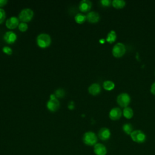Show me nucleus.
Here are the masks:
<instances>
[{"label":"nucleus","instance_id":"obj_4","mask_svg":"<svg viewBox=\"0 0 155 155\" xmlns=\"http://www.w3.org/2000/svg\"><path fill=\"white\" fill-rule=\"evenodd\" d=\"M33 11L29 8L22 9L19 14V19L23 22L30 21L33 16Z\"/></svg>","mask_w":155,"mask_h":155},{"label":"nucleus","instance_id":"obj_5","mask_svg":"<svg viewBox=\"0 0 155 155\" xmlns=\"http://www.w3.org/2000/svg\"><path fill=\"white\" fill-rule=\"evenodd\" d=\"M59 107V102L56 98L54 94H52L50 96V99L47 102V108L50 111H56Z\"/></svg>","mask_w":155,"mask_h":155},{"label":"nucleus","instance_id":"obj_8","mask_svg":"<svg viewBox=\"0 0 155 155\" xmlns=\"http://www.w3.org/2000/svg\"><path fill=\"white\" fill-rule=\"evenodd\" d=\"M98 136L102 140H107L111 136L110 130L106 127L101 128L98 132Z\"/></svg>","mask_w":155,"mask_h":155},{"label":"nucleus","instance_id":"obj_11","mask_svg":"<svg viewBox=\"0 0 155 155\" xmlns=\"http://www.w3.org/2000/svg\"><path fill=\"white\" fill-rule=\"evenodd\" d=\"M4 40L8 44H13L17 39V36L15 32L12 31H8L5 33L4 35Z\"/></svg>","mask_w":155,"mask_h":155},{"label":"nucleus","instance_id":"obj_27","mask_svg":"<svg viewBox=\"0 0 155 155\" xmlns=\"http://www.w3.org/2000/svg\"><path fill=\"white\" fill-rule=\"evenodd\" d=\"M151 92L153 94H155V82L153 83V84L151 86V89H150Z\"/></svg>","mask_w":155,"mask_h":155},{"label":"nucleus","instance_id":"obj_19","mask_svg":"<svg viewBox=\"0 0 155 155\" xmlns=\"http://www.w3.org/2000/svg\"><path fill=\"white\" fill-rule=\"evenodd\" d=\"M75 21L78 24H82L84 23L85 20L87 19V17L82 13H78L74 17Z\"/></svg>","mask_w":155,"mask_h":155},{"label":"nucleus","instance_id":"obj_9","mask_svg":"<svg viewBox=\"0 0 155 155\" xmlns=\"http://www.w3.org/2000/svg\"><path fill=\"white\" fill-rule=\"evenodd\" d=\"M93 151L96 155H106L107 153L105 146L101 143H97L94 145Z\"/></svg>","mask_w":155,"mask_h":155},{"label":"nucleus","instance_id":"obj_7","mask_svg":"<svg viewBox=\"0 0 155 155\" xmlns=\"http://www.w3.org/2000/svg\"><path fill=\"white\" fill-rule=\"evenodd\" d=\"M130 96L128 93H122L117 97V102L118 104L122 107H127L130 102Z\"/></svg>","mask_w":155,"mask_h":155},{"label":"nucleus","instance_id":"obj_21","mask_svg":"<svg viewBox=\"0 0 155 155\" xmlns=\"http://www.w3.org/2000/svg\"><path fill=\"white\" fill-rule=\"evenodd\" d=\"M114 84L111 81H105L103 83V87L107 90H111L114 87Z\"/></svg>","mask_w":155,"mask_h":155},{"label":"nucleus","instance_id":"obj_1","mask_svg":"<svg viewBox=\"0 0 155 155\" xmlns=\"http://www.w3.org/2000/svg\"><path fill=\"white\" fill-rule=\"evenodd\" d=\"M51 42V37L47 33H41L36 38V43L38 45L42 48L48 47Z\"/></svg>","mask_w":155,"mask_h":155},{"label":"nucleus","instance_id":"obj_24","mask_svg":"<svg viewBox=\"0 0 155 155\" xmlns=\"http://www.w3.org/2000/svg\"><path fill=\"white\" fill-rule=\"evenodd\" d=\"M5 18V12L4 9L0 8V24L2 23Z\"/></svg>","mask_w":155,"mask_h":155},{"label":"nucleus","instance_id":"obj_26","mask_svg":"<svg viewBox=\"0 0 155 155\" xmlns=\"http://www.w3.org/2000/svg\"><path fill=\"white\" fill-rule=\"evenodd\" d=\"M111 2H112L110 0H101V3L102 4V5L105 7L110 6V4H111Z\"/></svg>","mask_w":155,"mask_h":155},{"label":"nucleus","instance_id":"obj_18","mask_svg":"<svg viewBox=\"0 0 155 155\" xmlns=\"http://www.w3.org/2000/svg\"><path fill=\"white\" fill-rule=\"evenodd\" d=\"M111 4L115 8H121L125 6V1L124 0H113Z\"/></svg>","mask_w":155,"mask_h":155},{"label":"nucleus","instance_id":"obj_17","mask_svg":"<svg viewBox=\"0 0 155 155\" xmlns=\"http://www.w3.org/2000/svg\"><path fill=\"white\" fill-rule=\"evenodd\" d=\"M123 114L127 119H131L133 116V111L131 108L127 107L123 110Z\"/></svg>","mask_w":155,"mask_h":155},{"label":"nucleus","instance_id":"obj_14","mask_svg":"<svg viewBox=\"0 0 155 155\" xmlns=\"http://www.w3.org/2000/svg\"><path fill=\"white\" fill-rule=\"evenodd\" d=\"M87 20L91 23H95L97 22L100 18L99 15L98 13L96 12H89L87 16Z\"/></svg>","mask_w":155,"mask_h":155},{"label":"nucleus","instance_id":"obj_10","mask_svg":"<svg viewBox=\"0 0 155 155\" xmlns=\"http://www.w3.org/2000/svg\"><path fill=\"white\" fill-rule=\"evenodd\" d=\"M5 25L9 29H14L19 25V19L16 16H12L7 19Z\"/></svg>","mask_w":155,"mask_h":155},{"label":"nucleus","instance_id":"obj_6","mask_svg":"<svg viewBox=\"0 0 155 155\" xmlns=\"http://www.w3.org/2000/svg\"><path fill=\"white\" fill-rule=\"evenodd\" d=\"M125 51L126 48L125 45L121 42H117L113 46L112 53L114 57L120 58L125 54Z\"/></svg>","mask_w":155,"mask_h":155},{"label":"nucleus","instance_id":"obj_2","mask_svg":"<svg viewBox=\"0 0 155 155\" xmlns=\"http://www.w3.org/2000/svg\"><path fill=\"white\" fill-rule=\"evenodd\" d=\"M82 140L85 145L88 146H93L97 143V137L94 132L87 131L84 134Z\"/></svg>","mask_w":155,"mask_h":155},{"label":"nucleus","instance_id":"obj_3","mask_svg":"<svg viewBox=\"0 0 155 155\" xmlns=\"http://www.w3.org/2000/svg\"><path fill=\"white\" fill-rule=\"evenodd\" d=\"M130 137L131 139L138 143H142L146 140V135L141 130H134L130 134Z\"/></svg>","mask_w":155,"mask_h":155},{"label":"nucleus","instance_id":"obj_23","mask_svg":"<svg viewBox=\"0 0 155 155\" xmlns=\"http://www.w3.org/2000/svg\"><path fill=\"white\" fill-rule=\"evenodd\" d=\"M18 28L20 31H25L27 30L28 28V25L25 23V22H21L19 24V25H18Z\"/></svg>","mask_w":155,"mask_h":155},{"label":"nucleus","instance_id":"obj_15","mask_svg":"<svg viewBox=\"0 0 155 155\" xmlns=\"http://www.w3.org/2000/svg\"><path fill=\"white\" fill-rule=\"evenodd\" d=\"M88 92L91 94L95 96L101 92V87L99 84L97 83H93L88 87Z\"/></svg>","mask_w":155,"mask_h":155},{"label":"nucleus","instance_id":"obj_25","mask_svg":"<svg viewBox=\"0 0 155 155\" xmlns=\"http://www.w3.org/2000/svg\"><path fill=\"white\" fill-rule=\"evenodd\" d=\"M2 51L4 53H5L7 54H12V50L10 47H7V46H5L2 48Z\"/></svg>","mask_w":155,"mask_h":155},{"label":"nucleus","instance_id":"obj_28","mask_svg":"<svg viewBox=\"0 0 155 155\" xmlns=\"http://www.w3.org/2000/svg\"><path fill=\"white\" fill-rule=\"evenodd\" d=\"M7 0H0V7L4 6L7 3Z\"/></svg>","mask_w":155,"mask_h":155},{"label":"nucleus","instance_id":"obj_16","mask_svg":"<svg viewBox=\"0 0 155 155\" xmlns=\"http://www.w3.org/2000/svg\"><path fill=\"white\" fill-rule=\"evenodd\" d=\"M116 38H117V35H116V31L114 30H111L107 34L106 41L109 43H112L115 41V40L116 39Z\"/></svg>","mask_w":155,"mask_h":155},{"label":"nucleus","instance_id":"obj_12","mask_svg":"<svg viewBox=\"0 0 155 155\" xmlns=\"http://www.w3.org/2000/svg\"><path fill=\"white\" fill-rule=\"evenodd\" d=\"M121 116H122L121 110L118 107L113 108L109 113L110 118L113 120H118L121 117Z\"/></svg>","mask_w":155,"mask_h":155},{"label":"nucleus","instance_id":"obj_22","mask_svg":"<svg viewBox=\"0 0 155 155\" xmlns=\"http://www.w3.org/2000/svg\"><path fill=\"white\" fill-rule=\"evenodd\" d=\"M54 95L56 96V98H57V97H59V98L61 97V98H62V97H63L64 96V95H65V91H64V90L63 89H62V88H59V89H58V90H56L55 91Z\"/></svg>","mask_w":155,"mask_h":155},{"label":"nucleus","instance_id":"obj_20","mask_svg":"<svg viewBox=\"0 0 155 155\" xmlns=\"http://www.w3.org/2000/svg\"><path fill=\"white\" fill-rule=\"evenodd\" d=\"M133 126L130 123H126L123 125L122 126V130L123 131L127 134H130L133 132Z\"/></svg>","mask_w":155,"mask_h":155},{"label":"nucleus","instance_id":"obj_13","mask_svg":"<svg viewBox=\"0 0 155 155\" xmlns=\"http://www.w3.org/2000/svg\"><path fill=\"white\" fill-rule=\"evenodd\" d=\"M91 2L89 0H82L80 2L79 5V10L81 12H86L89 11L91 8Z\"/></svg>","mask_w":155,"mask_h":155},{"label":"nucleus","instance_id":"obj_29","mask_svg":"<svg viewBox=\"0 0 155 155\" xmlns=\"http://www.w3.org/2000/svg\"><path fill=\"white\" fill-rule=\"evenodd\" d=\"M68 108L70 109H73L74 108V105H73V102L71 101V102H70V104L68 105Z\"/></svg>","mask_w":155,"mask_h":155}]
</instances>
